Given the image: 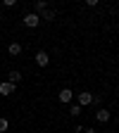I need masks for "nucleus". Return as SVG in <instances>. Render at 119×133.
<instances>
[{"label": "nucleus", "mask_w": 119, "mask_h": 133, "mask_svg": "<svg viewBox=\"0 0 119 133\" xmlns=\"http://www.w3.org/2000/svg\"><path fill=\"white\" fill-rule=\"evenodd\" d=\"M76 97V105L79 107H88V105H93V97L95 95H91L88 90H83V93H79V95H74Z\"/></svg>", "instance_id": "nucleus-1"}, {"label": "nucleus", "mask_w": 119, "mask_h": 133, "mask_svg": "<svg viewBox=\"0 0 119 133\" xmlns=\"http://www.w3.org/2000/svg\"><path fill=\"white\" fill-rule=\"evenodd\" d=\"M24 26H29V29H36L38 24H41V17L36 14V12H29V14H24Z\"/></svg>", "instance_id": "nucleus-2"}, {"label": "nucleus", "mask_w": 119, "mask_h": 133, "mask_svg": "<svg viewBox=\"0 0 119 133\" xmlns=\"http://www.w3.org/2000/svg\"><path fill=\"white\" fill-rule=\"evenodd\" d=\"M33 59H36L38 66H48V64H50V55L45 52V50H38V52L33 55Z\"/></svg>", "instance_id": "nucleus-3"}, {"label": "nucleus", "mask_w": 119, "mask_h": 133, "mask_svg": "<svg viewBox=\"0 0 119 133\" xmlns=\"http://www.w3.org/2000/svg\"><path fill=\"white\" fill-rule=\"evenodd\" d=\"M57 100H60V102H64V105H69L72 100H74V93H72V88H62V90L57 93Z\"/></svg>", "instance_id": "nucleus-4"}, {"label": "nucleus", "mask_w": 119, "mask_h": 133, "mask_svg": "<svg viewBox=\"0 0 119 133\" xmlns=\"http://www.w3.org/2000/svg\"><path fill=\"white\" fill-rule=\"evenodd\" d=\"M95 119H98L100 124H107V121H110V109H105V107H100V109L95 112Z\"/></svg>", "instance_id": "nucleus-5"}, {"label": "nucleus", "mask_w": 119, "mask_h": 133, "mask_svg": "<svg viewBox=\"0 0 119 133\" xmlns=\"http://www.w3.org/2000/svg\"><path fill=\"white\" fill-rule=\"evenodd\" d=\"M7 52H10L12 57H17V55H22V45L17 43V41H14V43H10V45H7Z\"/></svg>", "instance_id": "nucleus-6"}, {"label": "nucleus", "mask_w": 119, "mask_h": 133, "mask_svg": "<svg viewBox=\"0 0 119 133\" xmlns=\"http://www.w3.org/2000/svg\"><path fill=\"white\" fill-rule=\"evenodd\" d=\"M14 93V86L10 81H5V83H0V95H12Z\"/></svg>", "instance_id": "nucleus-7"}, {"label": "nucleus", "mask_w": 119, "mask_h": 133, "mask_svg": "<svg viewBox=\"0 0 119 133\" xmlns=\"http://www.w3.org/2000/svg\"><path fill=\"white\" fill-rule=\"evenodd\" d=\"M7 81L12 83V86H17V83H19V81H22V74H19V71H17V69H14V71H10V74H7Z\"/></svg>", "instance_id": "nucleus-8"}, {"label": "nucleus", "mask_w": 119, "mask_h": 133, "mask_svg": "<svg viewBox=\"0 0 119 133\" xmlns=\"http://www.w3.org/2000/svg\"><path fill=\"white\" fill-rule=\"evenodd\" d=\"M38 17H41V22H53V19H55V12H53V10H45V12H41Z\"/></svg>", "instance_id": "nucleus-9"}, {"label": "nucleus", "mask_w": 119, "mask_h": 133, "mask_svg": "<svg viewBox=\"0 0 119 133\" xmlns=\"http://www.w3.org/2000/svg\"><path fill=\"white\" fill-rule=\"evenodd\" d=\"M33 7H36V14H41V12H45V10H48V3H45V0H38Z\"/></svg>", "instance_id": "nucleus-10"}, {"label": "nucleus", "mask_w": 119, "mask_h": 133, "mask_svg": "<svg viewBox=\"0 0 119 133\" xmlns=\"http://www.w3.org/2000/svg\"><path fill=\"white\" fill-rule=\"evenodd\" d=\"M7 126H10V121L5 119V116H0V133H5V131H7Z\"/></svg>", "instance_id": "nucleus-11"}, {"label": "nucleus", "mask_w": 119, "mask_h": 133, "mask_svg": "<svg viewBox=\"0 0 119 133\" xmlns=\"http://www.w3.org/2000/svg\"><path fill=\"white\" fill-rule=\"evenodd\" d=\"M81 114V107L79 105H72V116H79Z\"/></svg>", "instance_id": "nucleus-12"}]
</instances>
